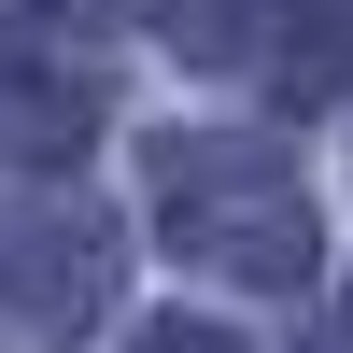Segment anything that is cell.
Masks as SVG:
<instances>
[{"instance_id": "6da1fadb", "label": "cell", "mask_w": 353, "mask_h": 353, "mask_svg": "<svg viewBox=\"0 0 353 353\" xmlns=\"http://www.w3.org/2000/svg\"><path fill=\"white\" fill-rule=\"evenodd\" d=\"M141 184H156V226L198 269H226V283H311V198L283 170V141H254V128H170L141 156Z\"/></svg>"}, {"instance_id": "7a4b0ae2", "label": "cell", "mask_w": 353, "mask_h": 353, "mask_svg": "<svg viewBox=\"0 0 353 353\" xmlns=\"http://www.w3.org/2000/svg\"><path fill=\"white\" fill-rule=\"evenodd\" d=\"M0 311L43 325V339H85V325L113 311V226H99V212H28V226H0Z\"/></svg>"}, {"instance_id": "3957f363", "label": "cell", "mask_w": 353, "mask_h": 353, "mask_svg": "<svg viewBox=\"0 0 353 353\" xmlns=\"http://www.w3.org/2000/svg\"><path fill=\"white\" fill-rule=\"evenodd\" d=\"M269 85H283V99H353V0H283Z\"/></svg>"}, {"instance_id": "277c9868", "label": "cell", "mask_w": 353, "mask_h": 353, "mask_svg": "<svg viewBox=\"0 0 353 353\" xmlns=\"http://www.w3.org/2000/svg\"><path fill=\"white\" fill-rule=\"evenodd\" d=\"M85 128H99V113L57 71H0V156H85Z\"/></svg>"}, {"instance_id": "5b68a950", "label": "cell", "mask_w": 353, "mask_h": 353, "mask_svg": "<svg viewBox=\"0 0 353 353\" xmlns=\"http://www.w3.org/2000/svg\"><path fill=\"white\" fill-rule=\"evenodd\" d=\"M14 14H57V28H128L141 0H14Z\"/></svg>"}, {"instance_id": "8992f818", "label": "cell", "mask_w": 353, "mask_h": 353, "mask_svg": "<svg viewBox=\"0 0 353 353\" xmlns=\"http://www.w3.org/2000/svg\"><path fill=\"white\" fill-rule=\"evenodd\" d=\"M141 353H241L226 325H141Z\"/></svg>"}]
</instances>
